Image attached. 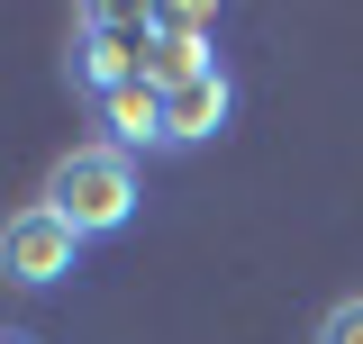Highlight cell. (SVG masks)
<instances>
[{
	"instance_id": "5b68a950",
	"label": "cell",
	"mask_w": 363,
	"mask_h": 344,
	"mask_svg": "<svg viewBox=\"0 0 363 344\" xmlns=\"http://www.w3.org/2000/svg\"><path fill=\"white\" fill-rule=\"evenodd\" d=\"M309 344H363V290H354V299H336V308H327Z\"/></svg>"
},
{
	"instance_id": "8992f818",
	"label": "cell",
	"mask_w": 363,
	"mask_h": 344,
	"mask_svg": "<svg viewBox=\"0 0 363 344\" xmlns=\"http://www.w3.org/2000/svg\"><path fill=\"white\" fill-rule=\"evenodd\" d=\"M0 344H18V336H0Z\"/></svg>"
},
{
	"instance_id": "6da1fadb",
	"label": "cell",
	"mask_w": 363,
	"mask_h": 344,
	"mask_svg": "<svg viewBox=\"0 0 363 344\" xmlns=\"http://www.w3.org/2000/svg\"><path fill=\"white\" fill-rule=\"evenodd\" d=\"M45 209L64 217L73 236H118L136 217V164L118 154V145H73V154H55V172H45V190H37Z\"/></svg>"
},
{
	"instance_id": "277c9868",
	"label": "cell",
	"mask_w": 363,
	"mask_h": 344,
	"mask_svg": "<svg viewBox=\"0 0 363 344\" xmlns=\"http://www.w3.org/2000/svg\"><path fill=\"white\" fill-rule=\"evenodd\" d=\"M91 109H100V127H109V145H118V154H128V145H164V91L145 82V73H136V82H118V91H100Z\"/></svg>"
},
{
	"instance_id": "7a4b0ae2",
	"label": "cell",
	"mask_w": 363,
	"mask_h": 344,
	"mask_svg": "<svg viewBox=\"0 0 363 344\" xmlns=\"http://www.w3.org/2000/svg\"><path fill=\"white\" fill-rule=\"evenodd\" d=\"M73 263H82V236L45 209V200H28L18 217H0V281L9 290H55Z\"/></svg>"
},
{
	"instance_id": "3957f363",
	"label": "cell",
	"mask_w": 363,
	"mask_h": 344,
	"mask_svg": "<svg viewBox=\"0 0 363 344\" xmlns=\"http://www.w3.org/2000/svg\"><path fill=\"white\" fill-rule=\"evenodd\" d=\"M227 118H236V82L227 73H200V82L164 91V145H209V136H227Z\"/></svg>"
}]
</instances>
